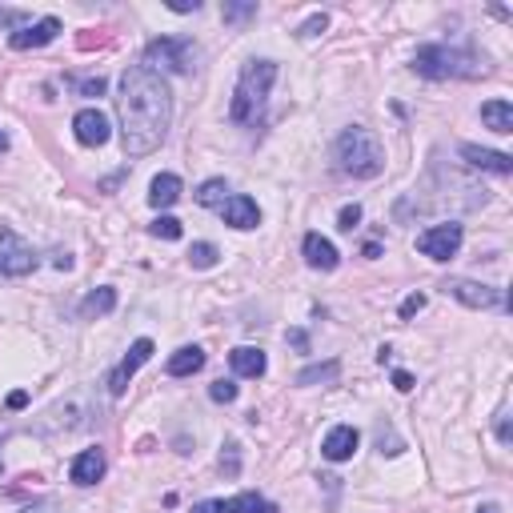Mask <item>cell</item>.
<instances>
[{"mask_svg":"<svg viewBox=\"0 0 513 513\" xmlns=\"http://www.w3.org/2000/svg\"><path fill=\"white\" fill-rule=\"evenodd\" d=\"M461 224L457 221H445V224H433V229H425L421 237H417V248H421L425 256H433V261H449V256H457V248H461Z\"/></svg>","mask_w":513,"mask_h":513,"instance_id":"52a82bcc","label":"cell"},{"mask_svg":"<svg viewBox=\"0 0 513 513\" xmlns=\"http://www.w3.org/2000/svg\"><path fill=\"white\" fill-rule=\"evenodd\" d=\"M337 224H341L345 232H353L361 224V205H345L341 213H337Z\"/></svg>","mask_w":513,"mask_h":513,"instance_id":"f1b7e54d","label":"cell"},{"mask_svg":"<svg viewBox=\"0 0 513 513\" xmlns=\"http://www.w3.org/2000/svg\"><path fill=\"white\" fill-rule=\"evenodd\" d=\"M0 152H8V133H0Z\"/></svg>","mask_w":513,"mask_h":513,"instance_id":"60d3db41","label":"cell"},{"mask_svg":"<svg viewBox=\"0 0 513 513\" xmlns=\"http://www.w3.org/2000/svg\"><path fill=\"white\" fill-rule=\"evenodd\" d=\"M208 397L221 401V405H229V401H237V385H232V381H213V385H208Z\"/></svg>","mask_w":513,"mask_h":513,"instance_id":"83f0119b","label":"cell"},{"mask_svg":"<svg viewBox=\"0 0 513 513\" xmlns=\"http://www.w3.org/2000/svg\"><path fill=\"white\" fill-rule=\"evenodd\" d=\"M72 485H96L104 477V449H85V453L72 457L69 465Z\"/></svg>","mask_w":513,"mask_h":513,"instance_id":"5bb4252c","label":"cell"},{"mask_svg":"<svg viewBox=\"0 0 513 513\" xmlns=\"http://www.w3.org/2000/svg\"><path fill=\"white\" fill-rule=\"evenodd\" d=\"M481 120L493 133H513V104L509 101H485L481 104Z\"/></svg>","mask_w":513,"mask_h":513,"instance_id":"44dd1931","label":"cell"},{"mask_svg":"<svg viewBox=\"0 0 513 513\" xmlns=\"http://www.w3.org/2000/svg\"><path fill=\"white\" fill-rule=\"evenodd\" d=\"M325 28H329V16L317 12V16H309V20L297 28V37H317V32H325Z\"/></svg>","mask_w":513,"mask_h":513,"instance_id":"f546056e","label":"cell"},{"mask_svg":"<svg viewBox=\"0 0 513 513\" xmlns=\"http://www.w3.org/2000/svg\"><path fill=\"white\" fill-rule=\"evenodd\" d=\"M168 377H192L205 369V349H197V345H184V349H176L173 357H168Z\"/></svg>","mask_w":513,"mask_h":513,"instance_id":"d6986e66","label":"cell"},{"mask_svg":"<svg viewBox=\"0 0 513 513\" xmlns=\"http://www.w3.org/2000/svg\"><path fill=\"white\" fill-rule=\"evenodd\" d=\"M277 80V64L273 61H248L240 69V80L232 88V104H229V117L232 125H256L269 104V88Z\"/></svg>","mask_w":513,"mask_h":513,"instance_id":"7a4b0ae2","label":"cell"},{"mask_svg":"<svg viewBox=\"0 0 513 513\" xmlns=\"http://www.w3.org/2000/svg\"><path fill=\"white\" fill-rule=\"evenodd\" d=\"M149 232L152 237H160V240H181V221H176V216H157V221L149 224Z\"/></svg>","mask_w":513,"mask_h":513,"instance_id":"484cf974","label":"cell"},{"mask_svg":"<svg viewBox=\"0 0 513 513\" xmlns=\"http://www.w3.org/2000/svg\"><path fill=\"white\" fill-rule=\"evenodd\" d=\"M221 469L229 473V477L237 473V445H232V441H229V457H221Z\"/></svg>","mask_w":513,"mask_h":513,"instance_id":"e575fe53","label":"cell"},{"mask_svg":"<svg viewBox=\"0 0 513 513\" xmlns=\"http://www.w3.org/2000/svg\"><path fill=\"white\" fill-rule=\"evenodd\" d=\"M425 309V293H409L405 301H401V317H413V313Z\"/></svg>","mask_w":513,"mask_h":513,"instance_id":"1f68e13d","label":"cell"},{"mask_svg":"<svg viewBox=\"0 0 513 513\" xmlns=\"http://www.w3.org/2000/svg\"><path fill=\"white\" fill-rule=\"evenodd\" d=\"M189 513H277V505L265 501L261 493H237L229 501H200Z\"/></svg>","mask_w":513,"mask_h":513,"instance_id":"9c48e42d","label":"cell"},{"mask_svg":"<svg viewBox=\"0 0 513 513\" xmlns=\"http://www.w3.org/2000/svg\"><path fill=\"white\" fill-rule=\"evenodd\" d=\"M497 437H501V445H509V441H513V433H509V409H501V413H497Z\"/></svg>","mask_w":513,"mask_h":513,"instance_id":"d6a6232c","label":"cell"},{"mask_svg":"<svg viewBox=\"0 0 513 513\" xmlns=\"http://www.w3.org/2000/svg\"><path fill=\"white\" fill-rule=\"evenodd\" d=\"M77 93H80V96H101V93H104V77L77 80Z\"/></svg>","mask_w":513,"mask_h":513,"instance_id":"4dcf8cb0","label":"cell"},{"mask_svg":"<svg viewBox=\"0 0 513 513\" xmlns=\"http://www.w3.org/2000/svg\"><path fill=\"white\" fill-rule=\"evenodd\" d=\"M56 32H61V20H56V16H40L37 24L16 28L12 37H8V45H12L16 53H28V48H40V45H48V40H56Z\"/></svg>","mask_w":513,"mask_h":513,"instance_id":"30bf717a","label":"cell"},{"mask_svg":"<svg viewBox=\"0 0 513 513\" xmlns=\"http://www.w3.org/2000/svg\"><path fill=\"white\" fill-rule=\"evenodd\" d=\"M37 269V253L32 248H8L0 253V277H24Z\"/></svg>","mask_w":513,"mask_h":513,"instance_id":"ffe728a7","label":"cell"},{"mask_svg":"<svg viewBox=\"0 0 513 513\" xmlns=\"http://www.w3.org/2000/svg\"><path fill=\"white\" fill-rule=\"evenodd\" d=\"M192 61H197V45L184 37H160L144 48V69L152 72H192Z\"/></svg>","mask_w":513,"mask_h":513,"instance_id":"5b68a950","label":"cell"},{"mask_svg":"<svg viewBox=\"0 0 513 513\" xmlns=\"http://www.w3.org/2000/svg\"><path fill=\"white\" fill-rule=\"evenodd\" d=\"M24 405H28V393H24V389H16L12 397H8V409H24Z\"/></svg>","mask_w":513,"mask_h":513,"instance_id":"74e56055","label":"cell"},{"mask_svg":"<svg viewBox=\"0 0 513 513\" xmlns=\"http://www.w3.org/2000/svg\"><path fill=\"white\" fill-rule=\"evenodd\" d=\"M24 12H12V8H0V24H20Z\"/></svg>","mask_w":513,"mask_h":513,"instance_id":"f35d334b","label":"cell"},{"mask_svg":"<svg viewBox=\"0 0 513 513\" xmlns=\"http://www.w3.org/2000/svg\"><path fill=\"white\" fill-rule=\"evenodd\" d=\"M149 357H152V341H149V337H141V341H133V345H128L125 361H120V365L109 373V393H112V397H120V393L128 389V381H133V373H136V369H141Z\"/></svg>","mask_w":513,"mask_h":513,"instance_id":"ba28073f","label":"cell"},{"mask_svg":"<svg viewBox=\"0 0 513 513\" xmlns=\"http://www.w3.org/2000/svg\"><path fill=\"white\" fill-rule=\"evenodd\" d=\"M461 157L465 165L473 168H485V173H513V157L509 152H493V149H481V144H461Z\"/></svg>","mask_w":513,"mask_h":513,"instance_id":"2e32d148","label":"cell"},{"mask_svg":"<svg viewBox=\"0 0 513 513\" xmlns=\"http://www.w3.org/2000/svg\"><path fill=\"white\" fill-rule=\"evenodd\" d=\"M176 200H181V176H176V173L152 176V184H149V205H152V208H168V205H176Z\"/></svg>","mask_w":513,"mask_h":513,"instance_id":"ac0fdd59","label":"cell"},{"mask_svg":"<svg viewBox=\"0 0 513 513\" xmlns=\"http://www.w3.org/2000/svg\"><path fill=\"white\" fill-rule=\"evenodd\" d=\"M393 385H397L401 393H409V389H413V377H409L405 369H397V373H393Z\"/></svg>","mask_w":513,"mask_h":513,"instance_id":"d590c367","label":"cell"},{"mask_svg":"<svg viewBox=\"0 0 513 513\" xmlns=\"http://www.w3.org/2000/svg\"><path fill=\"white\" fill-rule=\"evenodd\" d=\"M117 117H120V144L128 157H149L160 149L168 125H173V93L160 72L133 64L120 72L117 88Z\"/></svg>","mask_w":513,"mask_h":513,"instance_id":"6da1fadb","label":"cell"},{"mask_svg":"<svg viewBox=\"0 0 513 513\" xmlns=\"http://www.w3.org/2000/svg\"><path fill=\"white\" fill-rule=\"evenodd\" d=\"M72 133H77V141L85 144V149H101V144L109 141V120L96 109H80L77 117H72Z\"/></svg>","mask_w":513,"mask_h":513,"instance_id":"8fae6325","label":"cell"},{"mask_svg":"<svg viewBox=\"0 0 513 513\" xmlns=\"http://www.w3.org/2000/svg\"><path fill=\"white\" fill-rule=\"evenodd\" d=\"M289 341H293L297 349H309V337H305L301 329H289Z\"/></svg>","mask_w":513,"mask_h":513,"instance_id":"ab89813d","label":"cell"},{"mask_svg":"<svg viewBox=\"0 0 513 513\" xmlns=\"http://www.w3.org/2000/svg\"><path fill=\"white\" fill-rule=\"evenodd\" d=\"M341 373V365L337 361H325V365H309L297 373V385H313V381H333V377Z\"/></svg>","mask_w":513,"mask_h":513,"instance_id":"cb8c5ba5","label":"cell"},{"mask_svg":"<svg viewBox=\"0 0 513 513\" xmlns=\"http://www.w3.org/2000/svg\"><path fill=\"white\" fill-rule=\"evenodd\" d=\"M357 441H361V433L353 429V425H337V429L325 433V441H321V453H325L329 461H349V457L357 453Z\"/></svg>","mask_w":513,"mask_h":513,"instance_id":"4fadbf2b","label":"cell"},{"mask_svg":"<svg viewBox=\"0 0 513 513\" xmlns=\"http://www.w3.org/2000/svg\"><path fill=\"white\" fill-rule=\"evenodd\" d=\"M229 365L237 377H261L265 369H269V361H265V353L253 349V345H237V349L229 353Z\"/></svg>","mask_w":513,"mask_h":513,"instance_id":"e0dca14e","label":"cell"},{"mask_svg":"<svg viewBox=\"0 0 513 513\" xmlns=\"http://www.w3.org/2000/svg\"><path fill=\"white\" fill-rule=\"evenodd\" d=\"M16 513H61V505L45 497V501H32V505H24V509H16Z\"/></svg>","mask_w":513,"mask_h":513,"instance_id":"836d02e7","label":"cell"},{"mask_svg":"<svg viewBox=\"0 0 513 513\" xmlns=\"http://www.w3.org/2000/svg\"><path fill=\"white\" fill-rule=\"evenodd\" d=\"M413 69L429 80H449V77H477V61L461 48H445V45H421L413 56Z\"/></svg>","mask_w":513,"mask_h":513,"instance_id":"277c9868","label":"cell"},{"mask_svg":"<svg viewBox=\"0 0 513 513\" xmlns=\"http://www.w3.org/2000/svg\"><path fill=\"white\" fill-rule=\"evenodd\" d=\"M477 513H501V509H497V505H481Z\"/></svg>","mask_w":513,"mask_h":513,"instance_id":"b9f144b4","label":"cell"},{"mask_svg":"<svg viewBox=\"0 0 513 513\" xmlns=\"http://www.w3.org/2000/svg\"><path fill=\"white\" fill-rule=\"evenodd\" d=\"M221 16H224V20H229V24L253 20V16H256V4H224V8H221Z\"/></svg>","mask_w":513,"mask_h":513,"instance_id":"4316f807","label":"cell"},{"mask_svg":"<svg viewBox=\"0 0 513 513\" xmlns=\"http://www.w3.org/2000/svg\"><path fill=\"white\" fill-rule=\"evenodd\" d=\"M224 192H229V184H224L221 176H213V181H205V184H200V189H197V200H200V205H205V208H221L224 200H229V197H224Z\"/></svg>","mask_w":513,"mask_h":513,"instance_id":"603a6c76","label":"cell"},{"mask_svg":"<svg viewBox=\"0 0 513 513\" xmlns=\"http://www.w3.org/2000/svg\"><path fill=\"white\" fill-rule=\"evenodd\" d=\"M445 293L457 297L461 305H469V309H501L505 313V293L493 285H477V281H465V277H449L445 281Z\"/></svg>","mask_w":513,"mask_h":513,"instance_id":"8992f818","label":"cell"},{"mask_svg":"<svg viewBox=\"0 0 513 513\" xmlns=\"http://www.w3.org/2000/svg\"><path fill=\"white\" fill-rule=\"evenodd\" d=\"M337 165H341V173L357 176V181H369V176H377L385 168L381 141L361 125L345 128V133L337 136Z\"/></svg>","mask_w":513,"mask_h":513,"instance_id":"3957f363","label":"cell"},{"mask_svg":"<svg viewBox=\"0 0 513 513\" xmlns=\"http://www.w3.org/2000/svg\"><path fill=\"white\" fill-rule=\"evenodd\" d=\"M216 256H221V253H216V245H208V240H197V245L189 248V265H192V269H213Z\"/></svg>","mask_w":513,"mask_h":513,"instance_id":"d4e9b609","label":"cell"},{"mask_svg":"<svg viewBox=\"0 0 513 513\" xmlns=\"http://www.w3.org/2000/svg\"><path fill=\"white\" fill-rule=\"evenodd\" d=\"M112 309H117V289H96L80 301V317H104Z\"/></svg>","mask_w":513,"mask_h":513,"instance_id":"7402d4cb","label":"cell"},{"mask_svg":"<svg viewBox=\"0 0 513 513\" xmlns=\"http://www.w3.org/2000/svg\"><path fill=\"white\" fill-rule=\"evenodd\" d=\"M301 253H305V261H309L313 269H321V273H333L337 265H341V253H337L333 240H325L321 232H309V237H305Z\"/></svg>","mask_w":513,"mask_h":513,"instance_id":"9a60e30c","label":"cell"},{"mask_svg":"<svg viewBox=\"0 0 513 513\" xmlns=\"http://www.w3.org/2000/svg\"><path fill=\"white\" fill-rule=\"evenodd\" d=\"M168 8H173V12H197V8H200V0H192V4H189V0H173V4H168Z\"/></svg>","mask_w":513,"mask_h":513,"instance_id":"8d00e7d4","label":"cell"},{"mask_svg":"<svg viewBox=\"0 0 513 513\" xmlns=\"http://www.w3.org/2000/svg\"><path fill=\"white\" fill-rule=\"evenodd\" d=\"M221 216H224V224H232V229H256V224H261V208H256V200L245 197V192H232V197L221 205Z\"/></svg>","mask_w":513,"mask_h":513,"instance_id":"7c38bea8","label":"cell"}]
</instances>
